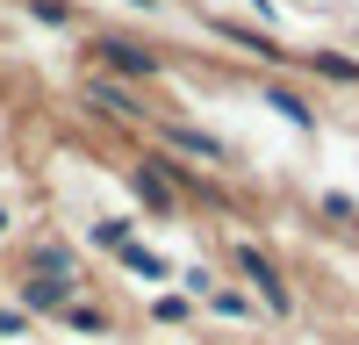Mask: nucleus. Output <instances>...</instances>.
I'll return each mask as SVG.
<instances>
[{"label":"nucleus","mask_w":359,"mask_h":345,"mask_svg":"<svg viewBox=\"0 0 359 345\" xmlns=\"http://www.w3.org/2000/svg\"><path fill=\"white\" fill-rule=\"evenodd\" d=\"M245 273L259 280V295H266V302H273V309H287V288L273 280V266H266V259H259V252H245Z\"/></svg>","instance_id":"f257e3e1"},{"label":"nucleus","mask_w":359,"mask_h":345,"mask_svg":"<svg viewBox=\"0 0 359 345\" xmlns=\"http://www.w3.org/2000/svg\"><path fill=\"white\" fill-rule=\"evenodd\" d=\"M115 252H123V266H130V273H144V280H165V259H158V252H144V245H130V238L115 245Z\"/></svg>","instance_id":"f03ea898"},{"label":"nucleus","mask_w":359,"mask_h":345,"mask_svg":"<svg viewBox=\"0 0 359 345\" xmlns=\"http://www.w3.org/2000/svg\"><path fill=\"white\" fill-rule=\"evenodd\" d=\"M29 302L36 309H65V280H29Z\"/></svg>","instance_id":"7ed1b4c3"},{"label":"nucleus","mask_w":359,"mask_h":345,"mask_svg":"<svg viewBox=\"0 0 359 345\" xmlns=\"http://www.w3.org/2000/svg\"><path fill=\"white\" fill-rule=\"evenodd\" d=\"M108 58H115L123 72H151V58H144V50H130V43H108Z\"/></svg>","instance_id":"20e7f679"},{"label":"nucleus","mask_w":359,"mask_h":345,"mask_svg":"<svg viewBox=\"0 0 359 345\" xmlns=\"http://www.w3.org/2000/svg\"><path fill=\"white\" fill-rule=\"evenodd\" d=\"M137 194L151 201V209H165V201H172V194H165V180H158V172H137Z\"/></svg>","instance_id":"39448f33"},{"label":"nucleus","mask_w":359,"mask_h":345,"mask_svg":"<svg viewBox=\"0 0 359 345\" xmlns=\"http://www.w3.org/2000/svg\"><path fill=\"white\" fill-rule=\"evenodd\" d=\"M65 324H79V331H101V309H86V302H65Z\"/></svg>","instance_id":"423d86ee"}]
</instances>
